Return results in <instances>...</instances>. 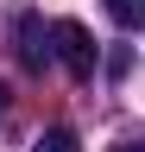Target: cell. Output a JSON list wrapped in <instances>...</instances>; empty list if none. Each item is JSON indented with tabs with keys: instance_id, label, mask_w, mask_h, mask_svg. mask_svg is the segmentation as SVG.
Returning a JSON list of instances; mask_svg holds the SVG:
<instances>
[{
	"instance_id": "obj_1",
	"label": "cell",
	"mask_w": 145,
	"mask_h": 152,
	"mask_svg": "<svg viewBox=\"0 0 145 152\" xmlns=\"http://www.w3.org/2000/svg\"><path fill=\"white\" fill-rule=\"evenodd\" d=\"M50 38H57L50 51L63 57V70H69V76H95V38H88V26L57 19V26H50Z\"/></svg>"
},
{
	"instance_id": "obj_2",
	"label": "cell",
	"mask_w": 145,
	"mask_h": 152,
	"mask_svg": "<svg viewBox=\"0 0 145 152\" xmlns=\"http://www.w3.org/2000/svg\"><path fill=\"white\" fill-rule=\"evenodd\" d=\"M44 38H50V26H44L38 13H25V19H19V64H25V70H44V64H50V45H44Z\"/></svg>"
},
{
	"instance_id": "obj_3",
	"label": "cell",
	"mask_w": 145,
	"mask_h": 152,
	"mask_svg": "<svg viewBox=\"0 0 145 152\" xmlns=\"http://www.w3.org/2000/svg\"><path fill=\"white\" fill-rule=\"evenodd\" d=\"M32 152H82V146H76V133H69V127H44L38 140H32Z\"/></svg>"
},
{
	"instance_id": "obj_4",
	"label": "cell",
	"mask_w": 145,
	"mask_h": 152,
	"mask_svg": "<svg viewBox=\"0 0 145 152\" xmlns=\"http://www.w3.org/2000/svg\"><path fill=\"white\" fill-rule=\"evenodd\" d=\"M107 13H114V19H120L126 32H133L139 19H145V0H107Z\"/></svg>"
},
{
	"instance_id": "obj_5",
	"label": "cell",
	"mask_w": 145,
	"mask_h": 152,
	"mask_svg": "<svg viewBox=\"0 0 145 152\" xmlns=\"http://www.w3.org/2000/svg\"><path fill=\"white\" fill-rule=\"evenodd\" d=\"M114 152H145V146H133V140H126V146H114Z\"/></svg>"
},
{
	"instance_id": "obj_6",
	"label": "cell",
	"mask_w": 145,
	"mask_h": 152,
	"mask_svg": "<svg viewBox=\"0 0 145 152\" xmlns=\"http://www.w3.org/2000/svg\"><path fill=\"white\" fill-rule=\"evenodd\" d=\"M0 108H6V83H0Z\"/></svg>"
}]
</instances>
